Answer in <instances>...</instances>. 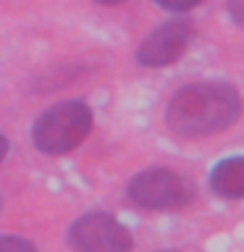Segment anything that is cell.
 Instances as JSON below:
<instances>
[{"label":"cell","instance_id":"obj_1","mask_svg":"<svg viewBox=\"0 0 244 252\" xmlns=\"http://www.w3.org/2000/svg\"><path fill=\"white\" fill-rule=\"evenodd\" d=\"M242 116V94L228 82H194L171 97L165 124L181 139H202L226 131Z\"/></svg>","mask_w":244,"mask_h":252},{"label":"cell","instance_id":"obj_2","mask_svg":"<svg viewBox=\"0 0 244 252\" xmlns=\"http://www.w3.org/2000/svg\"><path fill=\"white\" fill-rule=\"evenodd\" d=\"M92 131V110L84 100H66L47 108L31 124V145L45 155H66Z\"/></svg>","mask_w":244,"mask_h":252},{"label":"cell","instance_id":"obj_3","mask_svg":"<svg viewBox=\"0 0 244 252\" xmlns=\"http://www.w3.org/2000/svg\"><path fill=\"white\" fill-rule=\"evenodd\" d=\"M197 189L184 173H176L163 165L139 171L129 181V200L145 210H173L194 200Z\"/></svg>","mask_w":244,"mask_h":252},{"label":"cell","instance_id":"obj_4","mask_svg":"<svg viewBox=\"0 0 244 252\" xmlns=\"http://www.w3.org/2000/svg\"><path fill=\"white\" fill-rule=\"evenodd\" d=\"M68 247L74 252H131V231L110 213L92 210L68 228Z\"/></svg>","mask_w":244,"mask_h":252},{"label":"cell","instance_id":"obj_5","mask_svg":"<svg viewBox=\"0 0 244 252\" xmlns=\"http://www.w3.org/2000/svg\"><path fill=\"white\" fill-rule=\"evenodd\" d=\"M194 37V27L186 19H171L152 29L137 47V63L145 68H165L186 53Z\"/></svg>","mask_w":244,"mask_h":252},{"label":"cell","instance_id":"obj_6","mask_svg":"<svg viewBox=\"0 0 244 252\" xmlns=\"http://www.w3.org/2000/svg\"><path fill=\"white\" fill-rule=\"evenodd\" d=\"M213 192L226 197V200H242L244 197V158L231 155L220 160L210 173Z\"/></svg>","mask_w":244,"mask_h":252},{"label":"cell","instance_id":"obj_7","mask_svg":"<svg viewBox=\"0 0 244 252\" xmlns=\"http://www.w3.org/2000/svg\"><path fill=\"white\" fill-rule=\"evenodd\" d=\"M0 252H37V247L29 239H21V236L0 234Z\"/></svg>","mask_w":244,"mask_h":252},{"label":"cell","instance_id":"obj_8","mask_svg":"<svg viewBox=\"0 0 244 252\" xmlns=\"http://www.w3.org/2000/svg\"><path fill=\"white\" fill-rule=\"evenodd\" d=\"M160 8L165 11H173V13H184V11H192L194 5H200L202 0H155Z\"/></svg>","mask_w":244,"mask_h":252},{"label":"cell","instance_id":"obj_9","mask_svg":"<svg viewBox=\"0 0 244 252\" xmlns=\"http://www.w3.org/2000/svg\"><path fill=\"white\" fill-rule=\"evenodd\" d=\"M226 11L236 27H242L244 24V0H226Z\"/></svg>","mask_w":244,"mask_h":252},{"label":"cell","instance_id":"obj_10","mask_svg":"<svg viewBox=\"0 0 244 252\" xmlns=\"http://www.w3.org/2000/svg\"><path fill=\"white\" fill-rule=\"evenodd\" d=\"M8 147H11V145H8V139L3 137V134H0V163L5 160V155H8Z\"/></svg>","mask_w":244,"mask_h":252},{"label":"cell","instance_id":"obj_11","mask_svg":"<svg viewBox=\"0 0 244 252\" xmlns=\"http://www.w3.org/2000/svg\"><path fill=\"white\" fill-rule=\"evenodd\" d=\"M94 3H100V5H121V3H126V0H94Z\"/></svg>","mask_w":244,"mask_h":252},{"label":"cell","instance_id":"obj_12","mask_svg":"<svg viewBox=\"0 0 244 252\" xmlns=\"http://www.w3.org/2000/svg\"><path fill=\"white\" fill-rule=\"evenodd\" d=\"M160 252H179V250H160Z\"/></svg>","mask_w":244,"mask_h":252}]
</instances>
